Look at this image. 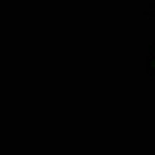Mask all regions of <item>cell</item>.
I'll return each instance as SVG.
<instances>
[{"mask_svg":"<svg viewBox=\"0 0 155 155\" xmlns=\"http://www.w3.org/2000/svg\"><path fill=\"white\" fill-rule=\"evenodd\" d=\"M144 70L150 79L155 81V37L152 39V42L147 47V53L144 59Z\"/></svg>","mask_w":155,"mask_h":155,"instance_id":"1","label":"cell"}]
</instances>
